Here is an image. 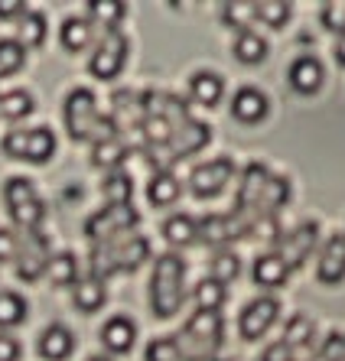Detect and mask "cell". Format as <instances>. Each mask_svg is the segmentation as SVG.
Returning <instances> with one entry per match:
<instances>
[{
	"label": "cell",
	"mask_w": 345,
	"mask_h": 361,
	"mask_svg": "<svg viewBox=\"0 0 345 361\" xmlns=\"http://www.w3.org/2000/svg\"><path fill=\"white\" fill-rule=\"evenodd\" d=\"M209 270H212V280H219V283H231V280H238V274H241V257L231 251H215L209 261Z\"/></svg>",
	"instance_id": "e575fe53"
},
{
	"label": "cell",
	"mask_w": 345,
	"mask_h": 361,
	"mask_svg": "<svg viewBox=\"0 0 345 361\" xmlns=\"http://www.w3.org/2000/svg\"><path fill=\"white\" fill-rule=\"evenodd\" d=\"M26 62V49L20 46V39H0V78L20 72Z\"/></svg>",
	"instance_id": "f35d334b"
},
{
	"label": "cell",
	"mask_w": 345,
	"mask_h": 361,
	"mask_svg": "<svg viewBox=\"0 0 345 361\" xmlns=\"http://www.w3.org/2000/svg\"><path fill=\"white\" fill-rule=\"evenodd\" d=\"M0 361H20V342L13 336H0Z\"/></svg>",
	"instance_id": "7dc6e473"
},
{
	"label": "cell",
	"mask_w": 345,
	"mask_h": 361,
	"mask_svg": "<svg viewBox=\"0 0 345 361\" xmlns=\"http://www.w3.org/2000/svg\"><path fill=\"white\" fill-rule=\"evenodd\" d=\"M72 300H75L78 312H98L104 306V300H108V290H104L102 280L85 277L72 286Z\"/></svg>",
	"instance_id": "cb8c5ba5"
},
{
	"label": "cell",
	"mask_w": 345,
	"mask_h": 361,
	"mask_svg": "<svg viewBox=\"0 0 345 361\" xmlns=\"http://www.w3.org/2000/svg\"><path fill=\"white\" fill-rule=\"evenodd\" d=\"M49 280L56 286H75L78 283V261H75V254H52V261H49Z\"/></svg>",
	"instance_id": "4dcf8cb0"
},
{
	"label": "cell",
	"mask_w": 345,
	"mask_h": 361,
	"mask_svg": "<svg viewBox=\"0 0 345 361\" xmlns=\"http://www.w3.org/2000/svg\"><path fill=\"white\" fill-rule=\"evenodd\" d=\"M23 319H26V300L20 293L0 290V329L20 326Z\"/></svg>",
	"instance_id": "8d00e7d4"
},
{
	"label": "cell",
	"mask_w": 345,
	"mask_h": 361,
	"mask_svg": "<svg viewBox=\"0 0 345 361\" xmlns=\"http://www.w3.org/2000/svg\"><path fill=\"white\" fill-rule=\"evenodd\" d=\"M134 342H137V326L127 319V316H114V319L104 322V329H102V345L108 348L111 355L131 352V348H134Z\"/></svg>",
	"instance_id": "ffe728a7"
},
{
	"label": "cell",
	"mask_w": 345,
	"mask_h": 361,
	"mask_svg": "<svg viewBox=\"0 0 345 361\" xmlns=\"http://www.w3.org/2000/svg\"><path fill=\"white\" fill-rule=\"evenodd\" d=\"M209 137H212V130H209V124H202V121H189V124H183V127H176V134H173V140H169V147L167 150H160L157 157H153V163L160 169H167L169 163H176V160H183L186 153H199L209 143Z\"/></svg>",
	"instance_id": "52a82bcc"
},
{
	"label": "cell",
	"mask_w": 345,
	"mask_h": 361,
	"mask_svg": "<svg viewBox=\"0 0 345 361\" xmlns=\"http://www.w3.org/2000/svg\"><path fill=\"white\" fill-rule=\"evenodd\" d=\"M4 153L13 160L26 163H49L56 153V134L49 127H33V130H10L4 137Z\"/></svg>",
	"instance_id": "5b68a950"
},
{
	"label": "cell",
	"mask_w": 345,
	"mask_h": 361,
	"mask_svg": "<svg viewBox=\"0 0 345 361\" xmlns=\"http://www.w3.org/2000/svg\"><path fill=\"white\" fill-rule=\"evenodd\" d=\"M127 62V39L114 30L108 33L102 42H98V49L92 52V59H88V72H92L98 82H111V78L121 75V68Z\"/></svg>",
	"instance_id": "ba28073f"
},
{
	"label": "cell",
	"mask_w": 345,
	"mask_h": 361,
	"mask_svg": "<svg viewBox=\"0 0 345 361\" xmlns=\"http://www.w3.org/2000/svg\"><path fill=\"white\" fill-rule=\"evenodd\" d=\"M4 202H7V212L17 228H23V231H36V228H40L42 215H46V205H42V199L36 195L30 179H23V176L7 179V185H4Z\"/></svg>",
	"instance_id": "3957f363"
},
{
	"label": "cell",
	"mask_w": 345,
	"mask_h": 361,
	"mask_svg": "<svg viewBox=\"0 0 345 361\" xmlns=\"http://www.w3.org/2000/svg\"><path fill=\"white\" fill-rule=\"evenodd\" d=\"M320 20L329 33L345 36V0H329V4H322Z\"/></svg>",
	"instance_id": "7bdbcfd3"
},
{
	"label": "cell",
	"mask_w": 345,
	"mask_h": 361,
	"mask_svg": "<svg viewBox=\"0 0 345 361\" xmlns=\"http://www.w3.org/2000/svg\"><path fill=\"white\" fill-rule=\"evenodd\" d=\"M235 59L244 62V66H258V62L267 59V42L251 30H241L235 39Z\"/></svg>",
	"instance_id": "f1b7e54d"
},
{
	"label": "cell",
	"mask_w": 345,
	"mask_h": 361,
	"mask_svg": "<svg viewBox=\"0 0 345 361\" xmlns=\"http://www.w3.org/2000/svg\"><path fill=\"white\" fill-rule=\"evenodd\" d=\"M183 300H186V261L179 254H163L153 264V277H150L153 316H160V319L176 316Z\"/></svg>",
	"instance_id": "7a4b0ae2"
},
{
	"label": "cell",
	"mask_w": 345,
	"mask_h": 361,
	"mask_svg": "<svg viewBox=\"0 0 345 361\" xmlns=\"http://www.w3.org/2000/svg\"><path fill=\"white\" fill-rule=\"evenodd\" d=\"M251 277H254V283L264 286V290H277V286L286 283V277H290V267H286V261L280 257L277 251H267V254H261V257L254 261Z\"/></svg>",
	"instance_id": "d6986e66"
},
{
	"label": "cell",
	"mask_w": 345,
	"mask_h": 361,
	"mask_svg": "<svg viewBox=\"0 0 345 361\" xmlns=\"http://www.w3.org/2000/svg\"><path fill=\"white\" fill-rule=\"evenodd\" d=\"M251 221L238 215V212H225V215H205L199 221V241L209 244V247H225V244L238 241V238L248 235Z\"/></svg>",
	"instance_id": "9c48e42d"
},
{
	"label": "cell",
	"mask_w": 345,
	"mask_h": 361,
	"mask_svg": "<svg viewBox=\"0 0 345 361\" xmlns=\"http://www.w3.org/2000/svg\"><path fill=\"white\" fill-rule=\"evenodd\" d=\"M147 199L157 205V209H163V205H173V202L179 199V179L169 173V169H157L150 179V185H147Z\"/></svg>",
	"instance_id": "d4e9b609"
},
{
	"label": "cell",
	"mask_w": 345,
	"mask_h": 361,
	"mask_svg": "<svg viewBox=\"0 0 345 361\" xmlns=\"http://www.w3.org/2000/svg\"><path fill=\"white\" fill-rule=\"evenodd\" d=\"M248 238H254V241H270L277 244L280 238V225H277V215H258V219L251 221V228H248Z\"/></svg>",
	"instance_id": "b9f144b4"
},
{
	"label": "cell",
	"mask_w": 345,
	"mask_h": 361,
	"mask_svg": "<svg viewBox=\"0 0 345 361\" xmlns=\"http://www.w3.org/2000/svg\"><path fill=\"white\" fill-rule=\"evenodd\" d=\"M277 316H280V302L274 300V296H258V300L248 302L241 310V316H238V332H241V338L254 342V338H261L264 332L277 322Z\"/></svg>",
	"instance_id": "8fae6325"
},
{
	"label": "cell",
	"mask_w": 345,
	"mask_h": 361,
	"mask_svg": "<svg viewBox=\"0 0 345 361\" xmlns=\"http://www.w3.org/2000/svg\"><path fill=\"white\" fill-rule=\"evenodd\" d=\"M59 42L68 52H82L92 46V20L85 17H68L59 30Z\"/></svg>",
	"instance_id": "484cf974"
},
{
	"label": "cell",
	"mask_w": 345,
	"mask_h": 361,
	"mask_svg": "<svg viewBox=\"0 0 345 361\" xmlns=\"http://www.w3.org/2000/svg\"><path fill=\"white\" fill-rule=\"evenodd\" d=\"M33 108H36L33 94L23 92V88L0 94V118L4 121H20V118H26V114H33Z\"/></svg>",
	"instance_id": "f546056e"
},
{
	"label": "cell",
	"mask_w": 345,
	"mask_h": 361,
	"mask_svg": "<svg viewBox=\"0 0 345 361\" xmlns=\"http://www.w3.org/2000/svg\"><path fill=\"white\" fill-rule=\"evenodd\" d=\"M322 82H326V68L316 56H300V59L290 66V85H293L300 94H313L320 92Z\"/></svg>",
	"instance_id": "ac0fdd59"
},
{
	"label": "cell",
	"mask_w": 345,
	"mask_h": 361,
	"mask_svg": "<svg viewBox=\"0 0 345 361\" xmlns=\"http://www.w3.org/2000/svg\"><path fill=\"white\" fill-rule=\"evenodd\" d=\"M62 121H66L72 140H92L95 127H98V121H102L95 94L88 92V88H72L68 98H66V104H62Z\"/></svg>",
	"instance_id": "8992f818"
},
{
	"label": "cell",
	"mask_w": 345,
	"mask_h": 361,
	"mask_svg": "<svg viewBox=\"0 0 345 361\" xmlns=\"http://www.w3.org/2000/svg\"><path fill=\"white\" fill-rule=\"evenodd\" d=\"M267 166H261V163H248V166L241 169V183H238V195H235V212L238 215H244L248 221H254V215H258V202H261V189L264 183H267Z\"/></svg>",
	"instance_id": "5bb4252c"
},
{
	"label": "cell",
	"mask_w": 345,
	"mask_h": 361,
	"mask_svg": "<svg viewBox=\"0 0 345 361\" xmlns=\"http://www.w3.org/2000/svg\"><path fill=\"white\" fill-rule=\"evenodd\" d=\"M147 361H189V358H186L179 338L163 336V338H153V342L147 345Z\"/></svg>",
	"instance_id": "ab89813d"
},
{
	"label": "cell",
	"mask_w": 345,
	"mask_h": 361,
	"mask_svg": "<svg viewBox=\"0 0 345 361\" xmlns=\"http://www.w3.org/2000/svg\"><path fill=\"white\" fill-rule=\"evenodd\" d=\"M30 10H26V4H0V20H13V17H20L23 20Z\"/></svg>",
	"instance_id": "c3c4849f"
},
{
	"label": "cell",
	"mask_w": 345,
	"mask_h": 361,
	"mask_svg": "<svg viewBox=\"0 0 345 361\" xmlns=\"http://www.w3.org/2000/svg\"><path fill=\"white\" fill-rule=\"evenodd\" d=\"M316 277H320L322 283H339V280L345 277V231H339V235H332L326 241V247H322V254H320Z\"/></svg>",
	"instance_id": "2e32d148"
},
{
	"label": "cell",
	"mask_w": 345,
	"mask_h": 361,
	"mask_svg": "<svg viewBox=\"0 0 345 361\" xmlns=\"http://www.w3.org/2000/svg\"><path fill=\"white\" fill-rule=\"evenodd\" d=\"M189 94L205 108H215L225 98V82H222V75H212V72H195L189 82Z\"/></svg>",
	"instance_id": "7402d4cb"
},
{
	"label": "cell",
	"mask_w": 345,
	"mask_h": 361,
	"mask_svg": "<svg viewBox=\"0 0 345 361\" xmlns=\"http://www.w3.org/2000/svg\"><path fill=\"white\" fill-rule=\"evenodd\" d=\"M254 17L261 20V23L274 26V30H280V26L290 23L293 7H290L286 0H264V4H254Z\"/></svg>",
	"instance_id": "836d02e7"
},
{
	"label": "cell",
	"mask_w": 345,
	"mask_h": 361,
	"mask_svg": "<svg viewBox=\"0 0 345 361\" xmlns=\"http://www.w3.org/2000/svg\"><path fill=\"white\" fill-rule=\"evenodd\" d=\"M235 176V163L228 157H219V160H209V163H199L189 176V189H193L199 199H212L219 195L222 189L228 185V179Z\"/></svg>",
	"instance_id": "7c38bea8"
},
{
	"label": "cell",
	"mask_w": 345,
	"mask_h": 361,
	"mask_svg": "<svg viewBox=\"0 0 345 361\" xmlns=\"http://www.w3.org/2000/svg\"><path fill=\"white\" fill-rule=\"evenodd\" d=\"M336 62L345 66V36H339V46H336Z\"/></svg>",
	"instance_id": "681fc988"
},
{
	"label": "cell",
	"mask_w": 345,
	"mask_h": 361,
	"mask_svg": "<svg viewBox=\"0 0 345 361\" xmlns=\"http://www.w3.org/2000/svg\"><path fill=\"white\" fill-rule=\"evenodd\" d=\"M17 254H20V238L13 231H7V228H0V264L17 261Z\"/></svg>",
	"instance_id": "f6af8a7d"
},
{
	"label": "cell",
	"mask_w": 345,
	"mask_h": 361,
	"mask_svg": "<svg viewBox=\"0 0 345 361\" xmlns=\"http://www.w3.org/2000/svg\"><path fill=\"white\" fill-rule=\"evenodd\" d=\"M320 352L326 355L329 361H345V336H339V332H332V336H329L326 342L320 345Z\"/></svg>",
	"instance_id": "bcb514c9"
},
{
	"label": "cell",
	"mask_w": 345,
	"mask_h": 361,
	"mask_svg": "<svg viewBox=\"0 0 345 361\" xmlns=\"http://www.w3.org/2000/svg\"><path fill=\"white\" fill-rule=\"evenodd\" d=\"M310 361H329V358H326V355H322V352H320V355H313V358H310Z\"/></svg>",
	"instance_id": "f907efd6"
},
{
	"label": "cell",
	"mask_w": 345,
	"mask_h": 361,
	"mask_svg": "<svg viewBox=\"0 0 345 361\" xmlns=\"http://www.w3.org/2000/svg\"><path fill=\"white\" fill-rule=\"evenodd\" d=\"M111 121L118 127H137L147 121V101L143 94H134V92H118L114 101H111Z\"/></svg>",
	"instance_id": "e0dca14e"
},
{
	"label": "cell",
	"mask_w": 345,
	"mask_h": 361,
	"mask_svg": "<svg viewBox=\"0 0 345 361\" xmlns=\"http://www.w3.org/2000/svg\"><path fill=\"white\" fill-rule=\"evenodd\" d=\"M267 94L261 88H254V85H244L235 92V101H231V118L241 121V124H261L267 118Z\"/></svg>",
	"instance_id": "9a60e30c"
},
{
	"label": "cell",
	"mask_w": 345,
	"mask_h": 361,
	"mask_svg": "<svg viewBox=\"0 0 345 361\" xmlns=\"http://www.w3.org/2000/svg\"><path fill=\"white\" fill-rule=\"evenodd\" d=\"M316 241H320V228L313 225V221H303L300 228H293V231H286V235L280 238L277 254L286 261V267L296 270V267H303V261L313 254Z\"/></svg>",
	"instance_id": "4fadbf2b"
},
{
	"label": "cell",
	"mask_w": 345,
	"mask_h": 361,
	"mask_svg": "<svg viewBox=\"0 0 345 361\" xmlns=\"http://www.w3.org/2000/svg\"><path fill=\"white\" fill-rule=\"evenodd\" d=\"M49 241H46V235H40V231H26V238L20 241V254H17V277L26 280V283H33V280H40L46 270H49Z\"/></svg>",
	"instance_id": "30bf717a"
},
{
	"label": "cell",
	"mask_w": 345,
	"mask_h": 361,
	"mask_svg": "<svg viewBox=\"0 0 345 361\" xmlns=\"http://www.w3.org/2000/svg\"><path fill=\"white\" fill-rule=\"evenodd\" d=\"M140 215L134 205H104L102 212H95L85 221V238L92 244H108L121 235H131V228H137Z\"/></svg>",
	"instance_id": "277c9868"
},
{
	"label": "cell",
	"mask_w": 345,
	"mask_h": 361,
	"mask_svg": "<svg viewBox=\"0 0 345 361\" xmlns=\"http://www.w3.org/2000/svg\"><path fill=\"white\" fill-rule=\"evenodd\" d=\"M193 296H195V302H199V310H215V312H219L222 306H225V300H228V290H225V283L205 277V280H199V283H195V293Z\"/></svg>",
	"instance_id": "d6a6232c"
},
{
	"label": "cell",
	"mask_w": 345,
	"mask_h": 361,
	"mask_svg": "<svg viewBox=\"0 0 345 361\" xmlns=\"http://www.w3.org/2000/svg\"><path fill=\"white\" fill-rule=\"evenodd\" d=\"M313 336H316V329H313V319H306V316H293V319L286 322L284 342L296 352V348H306V345H313Z\"/></svg>",
	"instance_id": "60d3db41"
},
{
	"label": "cell",
	"mask_w": 345,
	"mask_h": 361,
	"mask_svg": "<svg viewBox=\"0 0 345 361\" xmlns=\"http://www.w3.org/2000/svg\"><path fill=\"white\" fill-rule=\"evenodd\" d=\"M88 361H108V358H102V355H95V358H88Z\"/></svg>",
	"instance_id": "816d5d0a"
},
{
	"label": "cell",
	"mask_w": 345,
	"mask_h": 361,
	"mask_svg": "<svg viewBox=\"0 0 345 361\" xmlns=\"http://www.w3.org/2000/svg\"><path fill=\"white\" fill-rule=\"evenodd\" d=\"M75 352V336L66 326H49L40 336V355L46 361H66Z\"/></svg>",
	"instance_id": "44dd1931"
},
{
	"label": "cell",
	"mask_w": 345,
	"mask_h": 361,
	"mask_svg": "<svg viewBox=\"0 0 345 361\" xmlns=\"http://www.w3.org/2000/svg\"><path fill=\"white\" fill-rule=\"evenodd\" d=\"M127 160V143L121 137H111V140L95 143V153H92V163L98 169H108V173H118V166Z\"/></svg>",
	"instance_id": "4316f807"
},
{
	"label": "cell",
	"mask_w": 345,
	"mask_h": 361,
	"mask_svg": "<svg viewBox=\"0 0 345 361\" xmlns=\"http://www.w3.org/2000/svg\"><path fill=\"white\" fill-rule=\"evenodd\" d=\"M163 238H167L173 247L199 241V221L189 219V215H173V219H167V225H163Z\"/></svg>",
	"instance_id": "83f0119b"
},
{
	"label": "cell",
	"mask_w": 345,
	"mask_h": 361,
	"mask_svg": "<svg viewBox=\"0 0 345 361\" xmlns=\"http://www.w3.org/2000/svg\"><path fill=\"white\" fill-rule=\"evenodd\" d=\"M150 257V241L140 235H121L108 244H95L92 251V277L95 280H108L114 274H134L143 261Z\"/></svg>",
	"instance_id": "6da1fadb"
},
{
	"label": "cell",
	"mask_w": 345,
	"mask_h": 361,
	"mask_svg": "<svg viewBox=\"0 0 345 361\" xmlns=\"http://www.w3.org/2000/svg\"><path fill=\"white\" fill-rule=\"evenodd\" d=\"M46 42V17L40 10H30L23 20H20V46L23 49H40Z\"/></svg>",
	"instance_id": "1f68e13d"
},
{
	"label": "cell",
	"mask_w": 345,
	"mask_h": 361,
	"mask_svg": "<svg viewBox=\"0 0 345 361\" xmlns=\"http://www.w3.org/2000/svg\"><path fill=\"white\" fill-rule=\"evenodd\" d=\"M124 13H127L124 4H102V0L88 4V20H92V23H102L108 33L118 30V23L124 20Z\"/></svg>",
	"instance_id": "74e56055"
},
{
	"label": "cell",
	"mask_w": 345,
	"mask_h": 361,
	"mask_svg": "<svg viewBox=\"0 0 345 361\" xmlns=\"http://www.w3.org/2000/svg\"><path fill=\"white\" fill-rule=\"evenodd\" d=\"M244 17H254V4H225L222 7V23L225 26H241Z\"/></svg>",
	"instance_id": "ee69618b"
},
{
	"label": "cell",
	"mask_w": 345,
	"mask_h": 361,
	"mask_svg": "<svg viewBox=\"0 0 345 361\" xmlns=\"http://www.w3.org/2000/svg\"><path fill=\"white\" fill-rule=\"evenodd\" d=\"M286 202H290V183H286L284 176H274V173H270L267 183H264V189H261L258 215H277ZM258 215H254V219H258Z\"/></svg>",
	"instance_id": "603a6c76"
},
{
	"label": "cell",
	"mask_w": 345,
	"mask_h": 361,
	"mask_svg": "<svg viewBox=\"0 0 345 361\" xmlns=\"http://www.w3.org/2000/svg\"><path fill=\"white\" fill-rule=\"evenodd\" d=\"M104 199H108V205H131V195H134V183H131V176L127 173H108V179H104Z\"/></svg>",
	"instance_id": "d590c367"
}]
</instances>
